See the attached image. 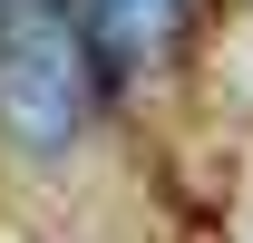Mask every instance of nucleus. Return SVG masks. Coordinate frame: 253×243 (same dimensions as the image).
I'll return each instance as SVG.
<instances>
[{"instance_id": "1", "label": "nucleus", "mask_w": 253, "mask_h": 243, "mask_svg": "<svg viewBox=\"0 0 253 243\" xmlns=\"http://www.w3.org/2000/svg\"><path fill=\"white\" fill-rule=\"evenodd\" d=\"M0 117L20 146H68L88 117V30L68 10H20L0 30Z\"/></svg>"}, {"instance_id": "2", "label": "nucleus", "mask_w": 253, "mask_h": 243, "mask_svg": "<svg viewBox=\"0 0 253 243\" xmlns=\"http://www.w3.org/2000/svg\"><path fill=\"white\" fill-rule=\"evenodd\" d=\"M175 20H185V0H78V30L107 49V59H156L166 39H175Z\"/></svg>"}]
</instances>
